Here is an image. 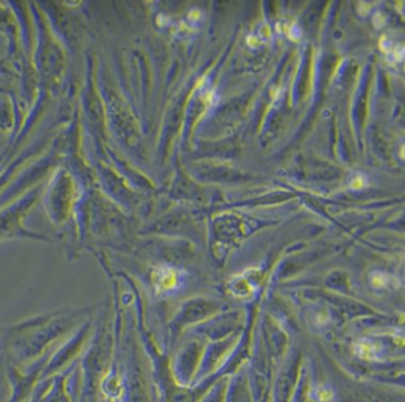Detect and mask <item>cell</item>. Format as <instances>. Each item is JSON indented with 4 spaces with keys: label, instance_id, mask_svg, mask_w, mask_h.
<instances>
[{
    "label": "cell",
    "instance_id": "cell-1",
    "mask_svg": "<svg viewBox=\"0 0 405 402\" xmlns=\"http://www.w3.org/2000/svg\"><path fill=\"white\" fill-rule=\"evenodd\" d=\"M379 48L382 49V52L385 53L388 62L391 65L400 64L404 58V48L401 44L394 42L389 38H382V41L379 42Z\"/></svg>",
    "mask_w": 405,
    "mask_h": 402
},
{
    "label": "cell",
    "instance_id": "cell-2",
    "mask_svg": "<svg viewBox=\"0 0 405 402\" xmlns=\"http://www.w3.org/2000/svg\"><path fill=\"white\" fill-rule=\"evenodd\" d=\"M365 183H366V180H365V178L362 176V175H355V178L351 180V186L352 187H355V189H360V187H363L365 186Z\"/></svg>",
    "mask_w": 405,
    "mask_h": 402
}]
</instances>
